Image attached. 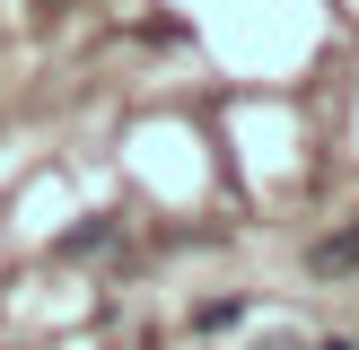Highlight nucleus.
Masks as SVG:
<instances>
[{"label":"nucleus","instance_id":"f257e3e1","mask_svg":"<svg viewBox=\"0 0 359 350\" xmlns=\"http://www.w3.org/2000/svg\"><path fill=\"white\" fill-rule=\"evenodd\" d=\"M316 272H351V262H359V227H342V237H325V245H316Z\"/></svg>","mask_w":359,"mask_h":350},{"label":"nucleus","instance_id":"f03ea898","mask_svg":"<svg viewBox=\"0 0 359 350\" xmlns=\"http://www.w3.org/2000/svg\"><path fill=\"white\" fill-rule=\"evenodd\" d=\"M105 237H114V219H88V227H70V237H62V254H97Z\"/></svg>","mask_w":359,"mask_h":350},{"label":"nucleus","instance_id":"7ed1b4c3","mask_svg":"<svg viewBox=\"0 0 359 350\" xmlns=\"http://www.w3.org/2000/svg\"><path fill=\"white\" fill-rule=\"evenodd\" d=\"M263 350H290V342H263Z\"/></svg>","mask_w":359,"mask_h":350},{"label":"nucleus","instance_id":"20e7f679","mask_svg":"<svg viewBox=\"0 0 359 350\" xmlns=\"http://www.w3.org/2000/svg\"><path fill=\"white\" fill-rule=\"evenodd\" d=\"M325 350H351V342H325Z\"/></svg>","mask_w":359,"mask_h":350}]
</instances>
